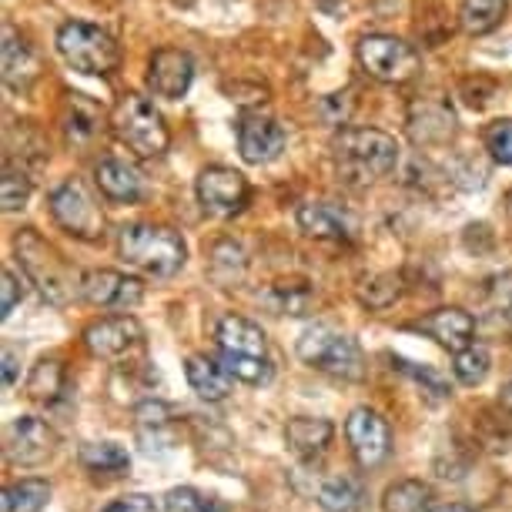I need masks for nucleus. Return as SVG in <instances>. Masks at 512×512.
Masks as SVG:
<instances>
[{"label": "nucleus", "mask_w": 512, "mask_h": 512, "mask_svg": "<svg viewBox=\"0 0 512 512\" xmlns=\"http://www.w3.org/2000/svg\"><path fill=\"white\" fill-rule=\"evenodd\" d=\"M332 158L345 185L365 188L385 178L399 164V144L375 128H349L332 141Z\"/></svg>", "instance_id": "nucleus-1"}, {"label": "nucleus", "mask_w": 512, "mask_h": 512, "mask_svg": "<svg viewBox=\"0 0 512 512\" xmlns=\"http://www.w3.org/2000/svg\"><path fill=\"white\" fill-rule=\"evenodd\" d=\"M218 352L221 365L231 372V379L248 385H265L272 379V359H268L265 332L245 315H225L218 322Z\"/></svg>", "instance_id": "nucleus-2"}, {"label": "nucleus", "mask_w": 512, "mask_h": 512, "mask_svg": "<svg viewBox=\"0 0 512 512\" xmlns=\"http://www.w3.org/2000/svg\"><path fill=\"white\" fill-rule=\"evenodd\" d=\"M14 248L24 265V275L31 278L37 285V292H41L51 305H67L81 295L84 278H77L74 268L61 258V251L54 245H47L34 228H24L21 235L14 238Z\"/></svg>", "instance_id": "nucleus-3"}, {"label": "nucleus", "mask_w": 512, "mask_h": 512, "mask_svg": "<svg viewBox=\"0 0 512 512\" xmlns=\"http://www.w3.org/2000/svg\"><path fill=\"white\" fill-rule=\"evenodd\" d=\"M118 248H121V258L131 268H138V272L154 275V278H171L175 272H181V265H185V258H188L185 238H181L175 228H164V225L121 228Z\"/></svg>", "instance_id": "nucleus-4"}, {"label": "nucleus", "mask_w": 512, "mask_h": 512, "mask_svg": "<svg viewBox=\"0 0 512 512\" xmlns=\"http://www.w3.org/2000/svg\"><path fill=\"white\" fill-rule=\"evenodd\" d=\"M111 128L138 158H158L168 151V124H164L161 111L141 94H124L114 104Z\"/></svg>", "instance_id": "nucleus-5"}, {"label": "nucleus", "mask_w": 512, "mask_h": 512, "mask_svg": "<svg viewBox=\"0 0 512 512\" xmlns=\"http://www.w3.org/2000/svg\"><path fill=\"white\" fill-rule=\"evenodd\" d=\"M57 51L74 71L91 77H108L121 61V51L108 31L88 21H67L57 31Z\"/></svg>", "instance_id": "nucleus-6"}, {"label": "nucleus", "mask_w": 512, "mask_h": 512, "mask_svg": "<svg viewBox=\"0 0 512 512\" xmlns=\"http://www.w3.org/2000/svg\"><path fill=\"white\" fill-rule=\"evenodd\" d=\"M298 359L308 362L318 372L338 375V379H349V382H359L365 375V362L355 338L325 325L305 328L302 338H298Z\"/></svg>", "instance_id": "nucleus-7"}, {"label": "nucleus", "mask_w": 512, "mask_h": 512, "mask_svg": "<svg viewBox=\"0 0 512 512\" xmlns=\"http://www.w3.org/2000/svg\"><path fill=\"white\" fill-rule=\"evenodd\" d=\"M359 61L375 81L382 84H405L419 71V54L412 44L399 41L392 34H369L359 44Z\"/></svg>", "instance_id": "nucleus-8"}, {"label": "nucleus", "mask_w": 512, "mask_h": 512, "mask_svg": "<svg viewBox=\"0 0 512 512\" xmlns=\"http://www.w3.org/2000/svg\"><path fill=\"white\" fill-rule=\"evenodd\" d=\"M248 198H251L248 181H245V175H238L235 168L211 164V168H205L198 175V201L208 215L231 218L248 205Z\"/></svg>", "instance_id": "nucleus-9"}, {"label": "nucleus", "mask_w": 512, "mask_h": 512, "mask_svg": "<svg viewBox=\"0 0 512 512\" xmlns=\"http://www.w3.org/2000/svg\"><path fill=\"white\" fill-rule=\"evenodd\" d=\"M51 211H54L57 225L67 228L77 238H98L104 228V215H101L98 201H94L91 191L74 178L64 181L51 195Z\"/></svg>", "instance_id": "nucleus-10"}, {"label": "nucleus", "mask_w": 512, "mask_h": 512, "mask_svg": "<svg viewBox=\"0 0 512 512\" xmlns=\"http://www.w3.org/2000/svg\"><path fill=\"white\" fill-rule=\"evenodd\" d=\"M345 436H349V446L359 459V466L372 469L385 462L392 449V432H389V422L382 419L375 409H355L345 422Z\"/></svg>", "instance_id": "nucleus-11"}, {"label": "nucleus", "mask_w": 512, "mask_h": 512, "mask_svg": "<svg viewBox=\"0 0 512 512\" xmlns=\"http://www.w3.org/2000/svg\"><path fill=\"white\" fill-rule=\"evenodd\" d=\"M195 81V61L188 51L178 47H161L148 61V88L164 101H181Z\"/></svg>", "instance_id": "nucleus-12"}, {"label": "nucleus", "mask_w": 512, "mask_h": 512, "mask_svg": "<svg viewBox=\"0 0 512 512\" xmlns=\"http://www.w3.org/2000/svg\"><path fill=\"white\" fill-rule=\"evenodd\" d=\"M81 295L88 298L94 308H118V312H131V308L141 305L144 288L134 278L111 272V268H98V272H88L81 282Z\"/></svg>", "instance_id": "nucleus-13"}, {"label": "nucleus", "mask_w": 512, "mask_h": 512, "mask_svg": "<svg viewBox=\"0 0 512 512\" xmlns=\"http://www.w3.org/2000/svg\"><path fill=\"white\" fill-rule=\"evenodd\" d=\"M238 151L248 164H268L285 151L282 124L262 114H245L238 121Z\"/></svg>", "instance_id": "nucleus-14"}, {"label": "nucleus", "mask_w": 512, "mask_h": 512, "mask_svg": "<svg viewBox=\"0 0 512 512\" xmlns=\"http://www.w3.org/2000/svg\"><path fill=\"white\" fill-rule=\"evenodd\" d=\"M141 325L138 318L131 315H111V318H101V322L88 325L84 332V345H88L91 355L98 359H118L131 349V345L141 342Z\"/></svg>", "instance_id": "nucleus-15"}, {"label": "nucleus", "mask_w": 512, "mask_h": 512, "mask_svg": "<svg viewBox=\"0 0 512 512\" xmlns=\"http://www.w3.org/2000/svg\"><path fill=\"white\" fill-rule=\"evenodd\" d=\"M54 452V432L47 429V422L34 419V415H21L11 425V436H7V456L17 466H37Z\"/></svg>", "instance_id": "nucleus-16"}, {"label": "nucleus", "mask_w": 512, "mask_h": 512, "mask_svg": "<svg viewBox=\"0 0 512 512\" xmlns=\"http://www.w3.org/2000/svg\"><path fill=\"white\" fill-rule=\"evenodd\" d=\"M415 328L425 335H432L442 349L449 352H462L472 345V332H476V318L469 312H462V308H439V312L425 315L422 322H415Z\"/></svg>", "instance_id": "nucleus-17"}, {"label": "nucleus", "mask_w": 512, "mask_h": 512, "mask_svg": "<svg viewBox=\"0 0 512 512\" xmlns=\"http://www.w3.org/2000/svg\"><path fill=\"white\" fill-rule=\"evenodd\" d=\"M298 225L312 238H332V241L355 238L352 211H345L342 205H332V201H308V205H302L298 208Z\"/></svg>", "instance_id": "nucleus-18"}, {"label": "nucleus", "mask_w": 512, "mask_h": 512, "mask_svg": "<svg viewBox=\"0 0 512 512\" xmlns=\"http://www.w3.org/2000/svg\"><path fill=\"white\" fill-rule=\"evenodd\" d=\"M409 134L415 138V144H446L452 134H456V114H452L446 104L422 101L412 108Z\"/></svg>", "instance_id": "nucleus-19"}, {"label": "nucleus", "mask_w": 512, "mask_h": 512, "mask_svg": "<svg viewBox=\"0 0 512 512\" xmlns=\"http://www.w3.org/2000/svg\"><path fill=\"white\" fill-rule=\"evenodd\" d=\"M98 188L108 201H138L141 198V175L128 161L104 158L98 164Z\"/></svg>", "instance_id": "nucleus-20"}, {"label": "nucleus", "mask_w": 512, "mask_h": 512, "mask_svg": "<svg viewBox=\"0 0 512 512\" xmlns=\"http://www.w3.org/2000/svg\"><path fill=\"white\" fill-rule=\"evenodd\" d=\"M37 71H41V64H37L34 51L7 27L4 31V81L11 84L14 91H27L37 81Z\"/></svg>", "instance_id": "nucleus-21"}, {"label": "nucleus", "mask_w": 512, "mask_h": 512, "mask_svg": "<svg viewBox=\"0 0 512 512\" xmlns=\"http://www.w3.org/2000/svg\"><path fill=\"white\" fill-rule=\"evenodd\" d=\"M64 131H67V141L74 144H88L101 134L104 128V118H101V108L94 101H88L84 94H67V104H64Z\"/></svg>", "instance_id": "nucleus-22"}, {"label": "nucleus", "mask_w": 512, "mask_h": 512, "mask_svg": "<svg viewBox=\"0 0 512 512\" xmlns=\"http://www.w3.org/2000/svg\"><path fill=\"white\" fill-rule=\"evenodd\" d=\"M185 375H188V385L205 402H221L231 392V372L225 365L205 359V355H191L185 362Z\"/></svg>", "instance_id": "nucleus-23"}, {"label": "nucleus", "mask_w": 512, "mask_h": 512, "mask_svg": "<svg viewBox=\"0 0 512 512\" xmlns=\"http://www.w3.org/2000/svg\"><path fill=\"white\" fill-rule=\"evenodd\" d=\"M332 432L335 429L328 419H292L285 429V439L298 459H315L332 442Z\"/></svg>", "instance_id": "nucleus-24"}, {"label": "nucleus", "mask_w": 512, "mask_h": 512, "mask_svg": "<svg viewBox=\"0 0 512 512\" xmlns=\"http://www.w3.org/2000/svg\"><path fill=\"white\" fill-rule=\"evenodd\" d=\"M506 17V0H462L459 24L462 31L472 37H482L489 31H496Z\"/></svg>", "instance_id": "nucleus-25"}, {"label": "nucleus", "mask_w": 512, "mask_h": 512, "mask_svg": "<svg viewBox=\"0 0 512 512\" xmlns=\"http://www.w3.org/2000/svg\"><path fill=\"white\" fill-rule=\"evenodd\" d=\"M382 506L385 512H436L432 509V489L415 479L395 482V486L385 489Z\"/></svg>", "instance_id": "nucleus-26"}, {"label": "nucleus", "mask_w": 512, "mask_h": 512, "mask_svg": "<svg viewBox=\"0 0 512 512\" xmlns=\"http://www.w3.org/2000/svg\"><path fill=\"white\" fill-rule=\"evenodd\" d=\"M51 502V486L44 479H21L4 489V512H41Z\"/></svg>", "instance_id": "nucleus-27"}, {"label": "nucleus", "mask_w": 512, "mask_h": 512, "mask_svg": "<svg viewBox=\"0 0 512 512\" xmlns=\"http://www.w3.org/2000/svg\"><path fill=\"white\" fill-rule=\"evenodd\" d=\"M315 499H318V506H322L325 512H355V509H359L362 492L349 476H335V479L322 482V489H318Z\"/></svg>", "instance_id": "nucleus-28"}, {"label": "nucleus", "mask_w": 512, "mask_h": 512, "mask_svg": "<svg viewBox=\"0 0 512 512\" xmlns=\"http://www.w3.org/2000/svg\"><path fill=\"white\" fill-rule=\"evenodd\" d=\"M81 462L91 472H121L128 469V452L114 446V442H91V446L81 449Z\"/></svg>", "instance_id": "nucleus-29"}, {"label": "nucleus", "mask_w": 512, "mask_h": 512, "mask_svg": "<svg viewBox=\"0 0 512 512\" xmlns=\"http://www.w3.org/2000/svg\"><path fill=\"white\" fill-rule=\"evenodd\" d=\"M486 325L512 332V278H499L489 288V302H486Z\"/></svg>", "instance_id": "nucleus-30"}, {"label": "nucleus", "mask_w": 512, "mask_h": 512, "mask_svg": "<svg viewBox=\"0 0 512 512\" xmlns=\"http://www.w3.org/2000/svg\"><path fill=\"white\" fill-rule=\"evenodd\" d=\"M61 389H64V372H61V362H54V359H44L34 369L31 382H27V392H31L37 402H54Z\"/></svg>", "instance_id": "nucleus-31"}, {"label": "nucleus", "mask_w": 512, "mask_h": 512, "mask_svg": "<svg viewBox=\"0 0 512 512\" xmlns=\"http://www.w3.org/2000/svg\"><path fill=\"white\" fill-rule=\"evenodd\" d=\"M452 372H456V379L462 385H479L489 375V352L482 349V345H469V349H462L456 355Z\"/></svg>", "instance_id": "nucleus-32"}, {"label": "nucleus", "mask_w": 512, "mask_h": 512, "mask_svg": "<svg viewBox=\"0 0 512 512\" xmlns=\"http://www.w3.org/2000/svg\"><path fill=\"white\" fill-rule=\"evenodd\" d=\"M482 144L492 154L496 164H512V118L492 121L486 131H482Z\"/></svg>", "instance_id": "nucleus-33"}, {"label": "nucleus", "mask_w": 512, "mask_h": 512, "mask_svg": "<svg viewBox=\"0 0 512 512\" xmlns=\"http://www.w3.org/2000/svg\"><path fill=\"white\" fill-rule=\"evenodd\" d=\"M0 198H4V208L7 211H17L27 205V198H31V178L24 175V171H17L7 164L4 171V185H0Z\"/></svg>", "instance_id": "nucleus-34"}, {"label": "nucleus", "mask_w": 512, "mask_h": 512, "mask_svg": "<svg viewBox=\"0 0 512 512\" xmlns=\"http://www.w3.org/2000/svg\"><path fill=\"white\" fill-rule=\"evenodd\" d=\"M164 512H218L215 502L201 496L198 489H171L168 496H164Z\"/></svg>", "instance_id": "nucleus-35"}, {"label": "nucleus", "mask_w": 512, "mask_h": 512, "mask_svg": "<svg viewBox=\"0 0 512 512\" xmlns=\"http://www.w3.org/2000/svg\"><path fill=\"white\" fill-rule=\"evenodd\" d=\"M399 369H405V372L412 375V379H419L422 385H429V392H436L439 399H446V395H449V385H446V379H442L436 369H415V365L405 362V359H399Z\"/></svg>", "instance_id": "nucleus-36"}, {"label": "nucleus", "mask_w": 512, "mask_h": 512, "mask_svg": "<svg viewBox=\"0 0 512 512\" xmlns=\"http://www.w3.org/2000/svg\"><path fill=\"white\" fill-rule=\"evenodd\" d=\"M104 512H158V506L148 496H141V492H131V496L114 499Z\"/></svg>", "instance_id": "nucleus-37"}, {"label": "nucleus", "mask_w": 512, "mask_h": 512, "mask_svg": "<svg viewBox=\"0 0 512 512\" xmlns=\"http://www.w3.org/2000/svg\"><path fill=\"white\" fill-rule=\"evenodd\" d=\"M21 302V285H17V278L11 272H4V302H0V315H11L14 305Z\"/></svg>", "instance_id": "nucleus-38"}, {"label": "nucleus", "mask_w": 512, "mask_h": 512, "mask_svg": "<svg viewBox=\"0 0 512 512\" xmlns=\"http://www.w3.org/2000/svg\"><path fill=\"white\" fill-rule=\"evenodd\" d=\"M4 382L14 385L17 382V362H14V352H4Z\"/></svg>", "instance_id": "nucleus-39"}, {"label": "nucleus", "mask_w": 512, "mask_h": 512, "mask_svg": "<svg viewBox=\"0 0 512 512\" xmlns=\"http://www.w3.org/2000/svg\"><path fill=\"white\" fill-rule=\"evenodd\" d=\"M502 405H506V409L512 412V379L502 385Z\"/></svg>", "instance_id": "nucleus-40"}, {"label": "nucleus", "mask_w": 512, "mask_h": 512, "mask_svg": "<svg viewBox=\"0 0 512 512\" xmlns=\"http://www.w3.org/2000/svg\"><path fill=\"white\" fill-rule=\"evenodd\" d=\"M436 512H472V509L462 506V502H449V506H439Z\"/></svg>", "instance_id": "nucleus-41"}, {"label": "nucleus", "mask_w": 512, "mask_h": 512, "mask_svg": "<svg viewBox=\"0 0 512 512\" xmlns=\"http://www.w3.org/2000/svg\"><path fill=\"white\" fill-rule=\"evenodd\" d=\"M506 215H509V221H512V191L506 195Z\"/></svg>", "instance_id": "nucleus-42"}, {"label": "nucleus", "mask_w": 512, "mask_h": 512, "mask_svg": "<svg viewBox=\"0 0 512 512\" xmlns=\"http://www.w3.org/2000/svg\"><path fill=\"white\" fill-rule=\"evenodd\" d=\"M171 4H178V7H191L195 0H171Z\"/></svg>", "instance_id": "nucleus-43"}]
</instances>
